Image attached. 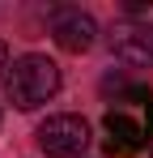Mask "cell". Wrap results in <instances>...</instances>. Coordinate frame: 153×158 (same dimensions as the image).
Segmentation results:
<instances>
[{
  "label": "cell",
  "mask_w": 153,
  "mask_h": 158,
  "mask_svg": "<svg viewBox=\"0 0 153 158\" xmlns=\"http://www.w3.org/2000/svg\"><path fill=\"white\" fill-rule=\"evenodd\" d=\"M9 98L22 107V111H34V107H43L60 90V69H55V60L47 56L30 52L22 60H13V69H9Z\"/></svg>",
  "instance_id": "1"
},
{
  "label": "cell",
  "mask_w": 153,
  "mask_h": 158,
  "mask_svg": "<svg viewBox=\"0 0 153 158\" xmlns=\"http://www.w3.org/2000/svg\"><path fill=\"white\" fill-rule=\"evenodd\" d=\"M34 137L47 158H81V150L89 145V124L81 115H47Z\"/></svg>",
  "instance_id": "2"
},
{
  "label": "cell",
  "mask_w": 153,
  "mask_h": 158,
  "mask_svg": "<svg viewBox=\"0 0 153 158\" xmlns=\"http://www.w3.org/2000/svg\"><path fill=\"white\" fill-rule=\"evenodd\" d=\"M111 56L124 60V64H132V69H149L153 64V26L119 22L111 30Z\"/></svg>",
  "instance_id": "3"
},
{
  "label": "cell",
  "mask_w": 153,
  "mask_h": 158,
  "mask_svg": "<svg viewBox=\"0 0 153 158\" xmlns=\"http://www.w3.org/2000/svg\"><path fill=\"white\" fill-rule=\"evenodd\" d=\"M51 39H55V47L81 56V52H89V47H94L98 26H94V17H89V13H81V9H60V13L51 17Z\"/></svg>",
  "instance_id": "4"
},
{
  "label": "cell",
  "mask_w": 153,
  "mask_h": 158,
  "mask_svg": "<svg viewBox=\"0 0 153 158\" xmlns=\"http://www.w3.org/2000/svg\"><path fill=\"white\" fill-rule=\"evenodd\" d=\"M102 124H106V132H111V137H106V154H119V158H124V154H136V150L145 145V137H149L136 120H128L124 111H106Z\"/></svg>",
  "instance_id": "5"
},
{
  "label": "cell",
  "mask_w": 153,
  "mask_h": 158,
  "mask_svg": "<svg viewBox=\"0 0 153 158\" xmlns=\"http://www.w3.org/2000/svg\"><path fill=\"white\" fill-rule=\"evenodd\" d=\"M9 69H13V60H9V47L0 43V85H9Z\"/></svg>",
  "instance_id": "6"
},
{
  "label": "cell",
  "mask_w": 153,
  "mask_h": 158,
  "mask_svg": "<svg viewBox=\"0 0 153 158\" xmlns=\"http://www.w3.org/2000/svg\"><path fill=\"white\" fill-rule=\"evenodd\" d=\"M124 9H128V13H145V9H149V0H124Z\"/></svg>",
  "instance_id": "7"
},
{
  "label": "cell",
  "mask_w": 153,
  "mask_h": 158,
  "mask_svg": "<svg viewBox=\"0 0 153 158\" xmlns=\"http://www.w3.org/2000/svg\"><path fill=\"white\" fill-rule=\"evenodd\" d=\"M149 158H153V154H149Z\"/></svg>",
  "instance_id": "8"
}]
</instances>
